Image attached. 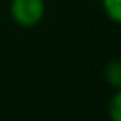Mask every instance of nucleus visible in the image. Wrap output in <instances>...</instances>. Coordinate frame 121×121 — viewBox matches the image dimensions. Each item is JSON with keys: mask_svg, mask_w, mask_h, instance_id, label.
Instances as JSON below:
<instances>
[{"mask_svg": "<svg viewBox=\"0 0 121 121\" xmlns=\"http://www.w3.org/2000/svg\"><path fill=\"white\" fill-rule=\"evenodd\" d=\"M109 118H111V121H121V88H118L116 95L111 98Z\"/></svg>", "mask_w": 121, "mask_h": 121, "instance_id": "20e7f679", "label": "nucleus"}, {"mask_svg": "<svg viewBox=\"0 0 121 121\" xmlns=\"http://www.w3.org/2000/svg\"><path fill=\"white\" fill-rule=\"evenodd\" d=\"M103 9L108 18L121 23V0H103Z\"/></svg>", "mask_w": 121, "mask_h": 121, "instance_id": "7ed1b4c3", "label": "nucleus"}, {"mask_svg": "<svg viewBox=\"0 0 121 121\" xmlns=\"http://www.w3.org/2000/svg\"><path fill=\"white\" fill-rule=\"evenodd\" d=\"M104 76L106 81L114 86V88H121V60H113L106 65L104 70Z\"/></svg>", "mask_w": 121, "mask_h": 121, "instance_id": "f03ea898", "label": "nucleus"}, {"mask_svg": "<svg viewBox=\"0 0 121 121\" xmlns=\"http://www.w3.org/2000/svg\"><path fill=\"white\" fill-rule=\"evenodd\" d=\"M10 15L15 23L22 27H35L45 15L43 0H12Z\"/></svg>", "mask_w": 121, "mask_h": 121, "instance_id": "f257e3e1", "label": "nucleus"}]
</instances>
